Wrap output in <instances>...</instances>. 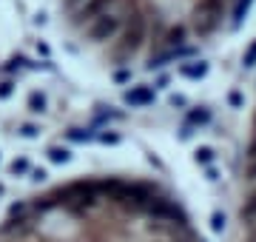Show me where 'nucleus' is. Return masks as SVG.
I'll list each match as a JSON object with an SVG mask.
<instances>
[{"instance_id": "16", "label": "nucleus", "mask_w": 256, "mask_h": 242, "mask_svg": "<svg viewBox=\"0 0 256 242\" xmlns=\"http://www.w3.org/2000/svg\"><path fill=\"white\" fill-rule=\"evenodd\" d=\"M230 102H234V106H239V102H242V94L234 92V94H230Z\"/></svg>"}, {"instance_id": "11", "label": "nucleus", "mask_w": 256, "mask_h": 242, "mask_svg": "<svg viewBox=\"0 0 256 242\" xmlns=\"http://www.w3.org/2000/svg\"><path fill=\"white\" fill-rule=\"evenodd\" d=\"M188 117H191V122H205L208 120V112H191Z\"/></svg>"}, {"instance_id": "17", "label": "nucleus", "mask_w": 256, "mask_h": 242, "mask_svg": "<svg viewBox=\"0 0 256 242\" xmlns=\"http://www.w3.org/2000/svg\"><path fill=\"white\" fill-rule=\"evenodd\" d=\"M245 242H256V228H250V231H248V240Z\"/></svg>"}, {"instance_id": "7", "label": "nucleus", "mask_w": 256, "mask_h": 242, "mask_svg": "<svg viewBox=\"0 0 256 242\" xmlns=\"http://www.w3.org/2000/svg\"><path fill=\"white\" fill-rule=\"evenodd\" d=\"M180 74L188 77V80H200V77L208 74V63H185L180 66Z\"/></svg>"}, {"instance_id": "1", "label": "nucleus", "mask_w": 256, "mask_h": 242, "mask_svg": "<svg viewBox=\"0 0 256 242\" xmlns=\"http://www.w3.org/2000/svg\"><path fill=\"white\" fill-rule=\"evenodd\" d=\"M148 40V18L140 9H134L131 14L122 18V32H120V48L114 60H131Z\"/></svg>"}, {"instance_id": "12", "label": "nucleus", "mask_w": 256, "mask_h": 242, "mask_svg": "<svg viewBox=\"0 0 256 242\" xmlns=\"http://www.w3.org/2000/svg\"><path fill=\"white\" fill-rule=\"evenodd\" d=\"M245 157H248V160H256V134H254V140L248 142V151H245Z\"/></svg>"}, {"instance_id": "2", "label": "nucleus", "mask_w": 256, "mask_h": 242, "mask_svg": "<svg viewBox=\"0 0 256 242\" xmlns=\"http://www.w3.org/2000/svg\"><path fill=\"white\" fill-rule=\"evenodd\" d=\"M120 32H122V18L120 14H111V12H106V14H100V18H94L86 23V40L88 43H108V40H117Z\"/></svg>"}, {"instance_id": "4", "label": "nucleus", "mask_w": 256, "mask_h": 242, "mask_svg": "<svg viewBox=\"0 0 256 242\" xmlns=\"http://www.w3.org/2000/svg\"><path fill=\"white\" fill-rule=\"evenodd\" d=\"M239 220L248 231L256 228V182L245 191V200H242V208H239Z\"/></svg>"}, {"instance_id": "9", "label": "nucleus", "mask_w": 256, "mask_h": 242, "mask_svg": "<svg viewBox=\"0 0 256 242\" xmlns=\"http://www.w3.org/2000/svg\"><path fill=\"white\" fill-rule=\"evenodd\" d=\"M242 63H245V68H250V66H256V40L248 46L245 57H242Z\"/></svg>"}, {"instance_id": "14", "label": "nucleus", "mask_w": 256, "mask_h": 242, "mask_svg": "<svg viewBox=\"0 0 256 242\" xmlns=\"http://www.w3.org/2000/svg\"><path fill=\"white\" fill-rule=\"evenodd\" d=\"M12 94V83H0V97H9Z\"/></svg>"}, {"instance_id": "8", "label": "nucleus", "mask_w": 256, "mask_h": 242, "mask_svg": "<svg viewBox=\"0 0 256 242\" xmlns=\"http://www.w3.org/2000/svg\"><path fill=\"white\" fill-rule=\"evenodd\" d=\"M250 3H254V0H236V9H234V23H236V26L248 18V9H250Z\"/></svg>"}, {"instance_id": "3", "label": "nucleus", "mask_w": 256, "mask_h": 242, "mask_svg": "<svg viewBox=\"0 0 256 242\" xmlns=\"http://www.w3.org/2000/svg\"><path fill=\"white\" fill-rule=\"evenodd\" d=\"M120 0H82L80 6L74 9V18H72V23L74 26H86L88 20H94V18H100V14H106V12L111 9V6H117Z\"/></svg>"}, {"instance_id": "5", "label": "nucleus", "mask_w": 256, "mask_h": 242, "mask_svg": "<svg viewBox=\"0 0 256 242\" xmlns=\"http://www.w3.org/2000/svg\"><path fill=\"white\" fill-rule=\"evenodd\" d=\"M162 40H165V43H168V46H174V48L185 46V40H188V26H185V23H176V26L165 28Z\"/></svg>"}, {"instance_id": "10", "label": "nucleus", "mask_w": 256, "mask_h": 242, "mask_svg": "<svg viewBox=\"0 0 256 242\" xmlns=\"http://www.w3.org/2000/svg\"><path fill=\"white\" fill-rule=\"evenodd\" d=\"M245 180L254 186L256 182V160H248V166H245Z\"/></svg>"}, {"instance_id": "18", "label": "nucleus", "mask_w": 256, "mask_h": 242, "mask_svg": "<svg viewBox=\"0 0 256 242\" xmlns=\"http://www.w3.org/2000/svg\"><path fill=\"white\" fill-rule=\"evenodd\" d=\"M254 131H256V114H254Z\"/></svg>"}, {"instance_id": "15", "label": "nucleus", "mask_w": 256, "mask_h": 242, "mask_svg": "<svg viewBox=\"0 0 256 242\" xmlns=\"http://www.w3.org/2000/svg\"><path fill=\"white\" fill-rule=\"evenodd\" d=\"M196 154H200V160H202V162H208V160H210V148H200Z\"/></svg>"}, {"instance_id": "13", "label": "nucleus", "mask_w": 256, "mask_h": 242, "mask_svg": "<svg viewBox=\"0 0 256 242\" xmlns=\"http://www.w3.org/2000/svg\"><path fill=\"white\" fill-rule=\"evenodd\" d=\"M43 97H40V94H32V106H34V112H40V108H43Z\"/></svg>"}, {"instance_id": "6", "label": "nucleus", "mask_w": 256, "mask_h": 242, "mask_svg": "<svg viewBox=\"0 0 256 242\" xmlns=\"http://www.w3.org/2000/svg\"><path fill=\"white\" fill-rule=\"evenodd\" d=\"M151 100H154V88H148V86H137V88H131L126 94L128 106H148Z\"/></svg>"}]
</instances>
